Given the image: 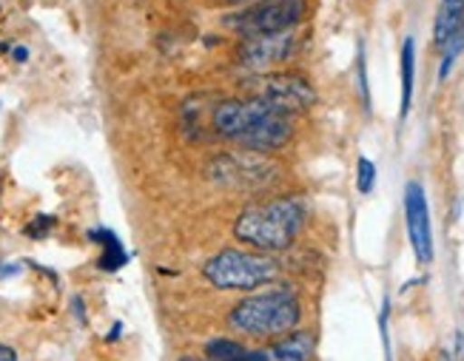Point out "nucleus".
Wrapping results in <instances>:
<instances>
[{"label": "nucleus", "instance_id": "1", "mask_svg": "<svg viewBox=\"0 0 464 361\" xmlns=\"http://www.w3.org/2000/svg\"><path fill=\"white\" fill-rule=\"evenodd\" d=\"M211 126L219 137L231 139V143L266 154L276 151L282 146H288V139L294 134V126L285 114L274 111L271 106L259 103V100H223L211 111Z\"/></svg>", "mask_w": 464, "mask_h": 361}, {"label": "nucleus", "instance_id": "9", "mask_svg": "<svg viewBox=\"0 0 464 361\" xmlns=\"http://www.w3.org/2000/svg\"><path fill=\"white\" fill-rule=\"evenodd\" d=\"M316 350V338L308 330H291L268 347L274 361H311Z\"/></svg>", "mask_w": 464, "mask_h": 361}, {"label": "nucleus", "instance_id": "5", "mask_svg": "<svg viewBox=\"0 0 464 361\" xmlns=\"http://www.w3.org/2000/svg\"><path fill=\"white\" fill-rule=\"evenodd\" d=\"M305 17V0H256L254 6L226 17V26L242 37L291 32Z\"/></svg>", "mask_w": 464, "mask_h": 361}, {"label": "nucleus", "instance_id": "20", "mask_svg": "<svg viewBox=\"0 0 464 361\" xmlns=\"http://www.w3.org/2000/svg\"><path fill=\"white\" fill-rule=\"evenodd\" d=\"M120 333H123V325H120V322H117V325H114V328L109 330V336H106V342H117V338H120Z\"/></svg>", "mask_w": 464, "mask_h": 361}, {"label": "nucleus", "instance_id": "15", "mask_svg": "<svg viewBox=\"0 0 464 361\" xmlns=\"http://www.w3.org/2000/svg\"><path fill=\"white\" fill-rule=\"evenodd\" d=\"M376 185V166L371 163L368 157H359V163H356V188L359 194H371Z\"/></svg>", "mask_w": 464, "mask_h": 361}, {"label": "nucleus", "instance_id": "22", "mask_svg": "<svg viewBox=\"0 0 464 361\" xmlns=\"http://www.w3.org/2000/svg\"><path fill=\"white\" fill-rule=\"evenodd\" d=\"M179 361H208V358H191V356H186V358H179Z\"/></svg>", "mask_w": 464, "mask_h": 361}, {"label": "nucleus", "instance_id": "21", "mask_svg": "<svg viewBox=\"0 0 464 361\" xmlns=\"http://www.w3.org/2000/svg\"><path fill=\"white\" fill-rule=\"evenodd\" d=\"M231 361H248V350H246V353H242L239 358H231Z\"/></svg>", "mask_w": 464, "mask_h": 361}, {"label": "nucleus", "instance_id": "18", "mask_svg": "<svg viewBox=\"0 0 464 361\" xmlns=\"http://www.w3.org/2000/svg\"><path fill=\"white\" fill-rule=\"evenodd\" d=\"M72 310H74V316H77V322H80V325H86V322H89V316H86V305H83V299H80V296H74Z\"/></svg>", "mask_w": 464, "mask_h": 361}, {"label": "nucleus", "instance_id": "3", "mask_svg": "<svg viewBox=\"0 0 464 361\" xmlns=\"http://www.w3.org/2000/svg\"><path fill=\"white\" fill-rule=\"evenodd\" d=\"M302 305L294 290L271 288L266 293L246 296L228 310V328L248 338H276L296 330Z\"/></svg>", "mask_w": 464, "mask_h": 361}, {"label": "nucleus", "instance_id": "11", "mask_svg": "<svg viewBox=\"0 0 464 361\" xmlns=\"http://www.w3.org/2000/svg\"><path fill=\"white\" fill-rule=\"evenodd\" d=\"M461 20H464V0H441L433 20V40L439 49L448 43V37L459 29Z\"/></svg>", "mask_w": 464, "mask_h": 361}, {"label": "nucleus", "instance_id": "17", "mask_svg": "<svg viewBox=\"0 0 464 361\" xmlns=\"http://www.w3.org/2000/svg\"><path fill=\"white\" fill-rule=\"evenodd\" d=\"M448 361H464V336L461 333L453 336V350L448 353Z\"/></svg>", "mask_w": 464, "mask_h": 361}, {"label": "nucleus", "instance_id": "13", "mask_svg": "<svg viewBox=\"0 0 464 361\" xmlns=\"http://www.w3.org/2000/svg\"><path fill=\"white\" fill-rule=\"evenodd\" d=\"M203 350H206V358H208V361H231V358H239L248 347H246V345H239L237 338L217 336V338H208Z\"/></svg>", "mask_w": 464, "mask_h": 361}, {"label": "nucleus", "instance_id": "2", "mask_svg": "<svg viewBox=\"0 0 464 361\" xmlns=\"http://www.w3.org/2000/svg\"><path fill=\"white\" fill-rule=\"evenodd\" d=\"M302 225H305V203L296 196H276L242 211L234 219V236L248 248L276 253L294 245Z\"/></svg>", "mask_w": 464, "mask_h": 361}, {"label": "nucleus", "instance_id": "19", "mask_svg": "<svg viewBox=\"0 0 464 361\" xmlns=\"http://www.w3.org/2000/svg\"><path fill=\"white\" fill-rule=\"evenodd\" d=\"M0 361H17V350L0 342Z\"/></svg>", "mask_w": 464, "mask_h": 361}, {"label": "nucleus", "instance_id": "12", "mask_svg": "<svg viewBox=\"0 0 464 361\" xmlns=\"http://www.w3.org/2000/svg\"><path fill=\"white\" fill-rule=\"evenodd\" d=\"M413 77H416V40L405 37L401 43V119L411 111V100H413Z\"/></svg>", "mask_w": 464, "mask_h": 361}, {"label": "nucleus", "instance_id": "4", "mask_svg": "<svg viewBox=\"0 0 464 361\" xmlns=\"http://www.w3.org/2000/svg\"><path fill=\"white\" fill-rule=\"evenodd\" d=\"M279 276V262L268 253L226 248L203 265V279L217 290H256Z\"/></svg>", "mask_w": 464, "mask_h": 361}, {"label": "nucleus", "instance_id": "16", "mask_svg": "<svg viewBox=\"0 0 464 361\" xmlns=\"http://www.w3.org/2000/svg\"><path fill=\"white\" fill-rule=\"evenodd\" d=\"M52 228H54V219H52V216H37V219H32V223L26 225V236H32V239H44V236L52 233Z\"/></svg>", "mask_w": 464, "mask_h": 361}, {"label": "nucleus", "instance_id": "10", "mask_svg": "<svg viewBox=\"0 0 464 361\" xmlns=\"http://www.w3.org/2000/svg\"><path fill=\"white\" fill-rule=\"evenodd\" d=\"M89 239L92 242H100V248H103V253H100L97 259V268L106 271V273H117L120 268H123L129 262V253L123 248V242L106 228H97V231H89Z\"/></svg>", "mask_w": 464, "mask_h": 361}, {"label": "nucleus", "instance_id": "7", "mask_svg": "<svg viewBox=\"0 0 464 361\" xmlns=\"http://www.w3.org/2000/svg\"><path fill=\"white\" fill-rule=\"evenodd\" d=\"M405 223H408V236H411V248L416 253V262L430 265L433 262L430 208H428V194L416 179L405 185Z\"/></svg>", "mask_w": 464, "mask_h": 361}, {"label": "nucleus", "instance_id": "8", "mask_svg": "<svg viewBox=\"0 0 464 361\" xmlns=\"http://www.w3.org/2000/svg\"><path fill=\"white\" fill-rule=\"evenodd\" d=\"M296 52V37L294 32H279V34H259V37H242L237 46V60L246 69L266 71L268 66H279Z\"/></svg>", "mask_w": 464, "mask_h": 361}, {"label": "nucleus", "instance_id": "14", "mask_svg": "<svg viewBox=\"0 0 464 361\" xmlns=\"http://www.w3.org/2000/svg\"><path fill=\"white\" fill-rule=\"evenodd\" d=\"M445 49V57H441V66H439V80H448V74L453 71V63L459 60V54L464 52V20L459 24V29L448 37V43L441 46Z\"/></svg>", "mask_w": 464, "mask_h": 361}, {"label": "nucleus", "instance_id": "6", "mask_svg": "<svg viewBox=\"0 0 464 361\" xmlns=\"http://www.w3.org/2000/svg\"><path fill=\"white\" fill-rule=\"evenodd\" d=\"M251 97L259 103L271 106L279 114H302L316 103V91L311 86L308 77H302L296 71H271V74H259L251 83Z\"/></svg>", "mask_w": 464, "mask_h": 361}]
</instances>
